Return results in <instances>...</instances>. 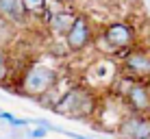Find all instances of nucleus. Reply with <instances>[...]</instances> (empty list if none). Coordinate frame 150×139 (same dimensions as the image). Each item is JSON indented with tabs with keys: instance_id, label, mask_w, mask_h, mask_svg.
Masks as SVG:
<instances>
[{
	"instance_id": "f3484780",
	"label": "nucleus",
	"mask_w": 150,
	"mask_h": 139,
	"mask_svg": "<svg viewBox=\"0 0 150 139\" xmlns=\"http://www.w3.org/2000/svg\"><path fill=\"white\" fill-rule=\"evenodd\" d=\"M63 2H74V0H63Z\"/></svg>"
},
{
	"instance_id": "423d86ee",
	"label": "nucleus",
	"mask_w": 150,
	"mask_h": 139,
	"mask_svg": "<svg viewBox=\"0 0 150 139\" xmlns=\"http://www.w3.org/2000/svg\"><path fill=\"white\" fill-rule=\"evenodd\" d=\"M124 70L135 78L150 76V52L148 50H133L124 59Z\"/></svg>"
},
{
	"instance_id": "f8f14e48",
	"label": "nucleus",
	"mask_w": 150,
	"mask_h": 139,
	"mask_svg": "<svg viewBox=\"0 0 150 139\" xmlns=\"http://www.w3.org/2000/svg\"><path fill=\"white\" fill-rule=\"evenodd\" d=\"M9 72H11V68H9V56H7L4 50H0V85L9 78Z\"/></svg>"
},
{
	"instance_id": "4468645a",
	"label": "nucleus",
	"mask_w": 150,
	"mask_h": 139,
	"mask_svg": "<svg viewBox=\"0 0 150 139\" xmlns=\"http://www.w3.org/2000/svg\"><path fill=\"white\" fill-rule=\"evenodd\" d=\"M59 133H61V135H65V137H72V139H87L85 135H79V133H72V131H65V128H59Z\"/></svg>"
},
{
	"instance_id": "f03ea898",
	"label": "nucleus",
	"mask_w": 150,
	"mask_h": 139,
	"mask_svg": "<svg viewBox=\"0 0 150 139\" xmlns=\"http://www.w3.org/2000/svg\"><path fill=\"white\" fill-rule=\"evenodd\" d=\"M57 80H59V76H57L54 68H50L46 63H33L26 68L22 80H20V94L39 100L41 96H46L48 91L54 89Z\"/></svg>"
},
{
	"instance_id": "0eeeda50",
	"label": "nucleus",
	"mask_w": 150,
	"mask_h": 139,
	"mask_svg": "<svg viewBox=\"0 0 150 139\" xmlns=\"http://www.w3.org/2000/svg\"><path fill=\"white\" fill-rule=\"evenodd\" d=\"M0 15L7 18L11 24H22L26 20L22 0H0Z\"/></svg>"
},
{
	"instance_id": "dca6fc26",
	"label": "nucleus",
	"mask_w": 150,
	"mask_h": 139,
	"mask_svg": "<svg viewBox=\"0 0 150 139\" xmlns=\"http://www.w3.org/2000/svg\"><path fill=\"white\" fill-rule=\"evenodd\" d=\"M146 87H148V91H150V80H148V83H146Z\"/></svg>"
},
{
	"instance_id": "6e6552de",
	"label": "nucleus",
	"mask_w": 150,
	"mask_h": 139,
	"mask_svg": "<svg viewBox=\"0 0 150 139\" xmlns=\"http://www.w3.org/2000/svg\"><path fill=\"white\" fill-rule=\"evenodd\" d=\"M74 20H76V13H74V11L61 9V11L52 13V18H50L48 26H50V30H52V33H57V35H68V30L72 28Z\"/></svg>"
},
{
	"instance_id": "9b49d317",
	"label": "nucleus",
	"mask_w": 150,
	"mask_h": 139,
	"mask_svg": "<svg viewBox=\"0 0 150 139\" xmlns=\"http://www.w3.org/2000/svg\"><path fill=\"white\" fill-rule=\"evenodd\" d=\"M22 4H24L26 15H39V13H44L48 0H22Z\"/></svg>"
},
{
	"instance_id": "f257e3e1",
	"label": "nucleus",
	"mask_w": 150,
	"mask_h": 139,
	"mask_svg": "<svg viewBox=\"0 0 150 139\" xmlns=\"http://www.w3.org/2000/svg\"><path fill=\"white\" fill-rule=\"evenodd\" d=\"M96 109H98V100L94 91L87 87H72L59 98L52 111L57 115L72 117V120H89L96 113Z\"/></svg>"
},
{
	"instance_id": "39448f33",
	"label": "nucleus",
	"mask_w": 150,
	"mask_h": 139,
	"mask_svg": "<svg viewBox=\"0 0 150 139\" xmlns=\"http://www.w3.org/2000/svg\"><path fill=\"white\" fill-rule=\"evenodd\" d=\"M105 42L115 50H124L135 42V33H133V28L128 26V24L115 22L105 30Z\"/></svg>"
},
{
	"instance_id": "2eb2a0df",
	"label": "nucleus",
	"mask_w": 150,
	"mask_h": 139,
	"mask_svg": "<svg viewBox=\"0 0 150 139\" xmlns=\"http://www.w3.org/2000/svg\"><path fill=\"white\" fill-rule=\"evenodd\" d=\"M144 46H146V48H144V50H148V52H150V35H148L146 39H144Z\"/></svg>"
},
{
	"instance_id": "9d476101",
	"label": "nucleus",
	"mask_w": 150,
	"mask_h": 139,
	"mask_svg": "<svg viewBox=\"0 0 150 139\" xmlns=\"http://www.w3.org/2000/svg\"><path fill=\"white\" fill-rule=\"evenodd\" d=\"M133 139H150V115H142L137 122V128L133 133Z\"/></svg>"
},
{
	"instance_id": "1a4fd4ad",
	"label": "nucleus",
	"mask_w": 150,
	"mask_h": 139,
	"mask_svg": "<svg viewBox=\"0 0 150 139\" xmlns=\"http://www.w3.org/2000/svg\"><path fill=\"white\" fill-rule=\"evenodd\" d=\"M15 39V24H11L7 18L0 15V50H4Z\"/></svg>"
},
{
	"instance_id": "7ed1b4c3",
	"label": "nucleus",
	"mask_w": 150,
	"mask_h": 139,
	"mask_svg": "<svg viewBox=\"0 0 150 139\" xmlns=\"http://www.w3.org/2000/svg\"><path fill=\"white\" fill-rule=\"evenodd\" d=\"M94 39V30H91V24H89V18L85 13H76V20L72 24V28L68 30L65 35V46H68L70 52H81L85 50L87 46L91 44Z\"/></svg>"
},
{
	"instance_id": "20e7f679",
	"label": "nucleus",
	"mask_w": 150,
	"mask_h": 139,
	"mask_svg": "<svg viewBox=\"0 0 150 139\" xmlns=\"http://www.w3.org/2000/svg\"><path fill=\"white\" fill-rule=\"evenodd\" d=\"M124 102L128 107V113H139V115H148L150 113V91L146 83H131L124 91Z\"/></svg>"
},
{
	"instance_id": "ddd939ff",
	"label": "nucleus",
	"mask_w": 150,
	"mask_h": 139,
	"mask_svg": "<svg viewBox=\"0 0 150 139\" xmlns=\"http://www.w3.org/2000/svg\"><path fill=\"white\" fill-rule=\"evenodd\" d=\"M46 135H48V131H46V128H39V126L28 128V131H26V137L28 139H44Z\"/></svg>"
}]
</instances>
